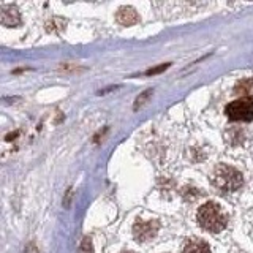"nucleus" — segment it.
Segmentation results:
<instances>
[{
	"mask_svg": "<svg viewBox=\"0 0 253 253\" xmlns=\"http://www.w3.org/2000/svg\"><path fill=\"white\" fill-rule=\"evenodd\" d=\"M78 253H93V247H92V241H90V237H84L81 245H79V250Z\"/></svg>",
	"mask_w": 253,
	"mask_h": 253,
	"instance_id": "9",
	"label": "nucleus"
},
{
	"mask_svg": "<svg viewBox=\"0 0 253 253\" xmlns=\"http://www.w3.org/2000/svg\"><path fill=\"white\" fill-rule=\"evenodd\" d=\"M182 253H211V247L201 239H190L185 242Z\"/></svg>",
	"mask_w": 253,
	"mask_h": 253,
	"instance_id": "7",
	"label": "nucleus"
},
{
	"mask_svg": "<svg viewBox=\"0 0 253 253\" xmlns=\"http://www.w3.org/2000/svg\"><path fill=\"white\" fill-rule=\"evenodd\" d=\"M237 93H245L249 97V92L253 90V78L252 79H244V81H241L239 84L236 85L234 89Z\"/></svg>",
	"mask_w": 253,
	"mask_h": 253,
	"instance_id": "8",
	"label": "nucleus"
},
{
	"mask_svg": "<svg viewBox=\"0 0 253 253\" xmlns=\"http://www.w3.org/2000/svg\"><path fill=\"white\" fill-rule=\"evenodd\" d=\"M226 114L231 121H252L253 119V97H244L231 101L226 106Z\"/></svg>",
	"mask_w": 253,
	"mask_h": 253,
	"instance_id": "3",
	"label": "nucleus"
},
{
	"mask_svg": "<svg viewBox=\"0 0 253 253\" xmlns=\"http://www.w3.org/2000/svg\"><path fill=\"white\" fill-rule=\"evenodd\" d=\"M212 182L213 185L225 192H233L242 185V176L241 172L234 169L229 165H218L215 171L212 174Z\"/></svg>",
	"mask_w": 253,
	"mask_h": 253,
	"instance_id": "2",
	"label": "nucleus"
},
{
	"mask_svg": "<svg viewBox=\"0 0 253 253\" xmlns=\"http://www.w3.org/2000/svg\"><path fill=\"white\" fill-rule=\"evenodd\" d=\"M198 223L204 228L206 231L211 233H220L223 231L228 225V217L225 211L220 208L217 203L209 201L203 204L198 211Z\"/></svg>",
	"mask_w": 253,
	"mask_h": 253,
	"instance_id": "1",
	"label": "nucleus"
},
{
	"mask_svg": "<svg viewBox=\"0 0 253 253\" xmlns=\"http://www.w3.org/2000/svg\"><path fill=\"white\" fill-rule=\"evenodd\" d=\"M124 253H133V252H124Z\"/></svg>",
	"mask_w": 253,
	"mask_h": 253,
	"instance_id": "10",
	"label": "nucleus"
},
{
	"mask_svg": "<svg viewBox=\"0 0 253 253\" xmlns=\"http://www.w3.org/2000/svg\"><path fill=\"white\" fill-rule=\"evenodd\" d=\"M116 18L119 22L122 24V26L128 27V26H133L134 22H138V13L131 6H122L121 10L117 11Z\"/></svg>",
	"mask_w": 253,
	"mask_h": 253,
	"instance_id": "6",
	"label": "nucleus"
},
{
	"mask_svg": "<svg viewBox=\"0 0 253 253\" xmlns=\"http://www.w3.org/2000/svg\"><path fill=\"white\" fill-rule=\"evenodd\" d=\"M134 236H136V239L139 242H146L149 239H152L157 233V223L155 221H138L136 225H134V229H133Z\"/></svg>",
	"mask_w": 253,
	"mask_h": 253,
	"instance_id": "5",
	"label": "nucleus"
},
{
	"mask_svg": "<svg viewBox=\"0 0 253 253\" xmlns=\"http://www.w3.org/2000/svg\"><path fill=\"white\" fill-rule=\"evenodd\" d=\"M21 13L16 5H0V24L5 27L21 26Z\"/></svg>",
	"mask_w": 253,
	"mask_h": 253,
	"instance_id": "4",
	"label": "nucleus"
}]
</instances>
